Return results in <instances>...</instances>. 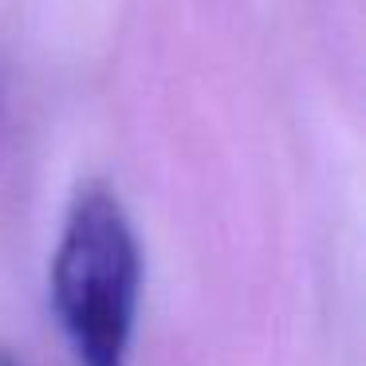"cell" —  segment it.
<instances>
[{
	"label": "cell",
	"instance_id": "cell-1",
	"mask_svg": "<svg viewBox=\"0 0 366 366\" xmlns=\"http://www.w3.org/2000/svg\"><path fill=\"white\" fill-rule=\"evenodd\" d=\"M142 295V248L119 193L87 182L51 256V303L79 366H127Z\"/></svg>",
	"mask_w": 366,
	"mask_h": 366
},
{
	"label": "cell",
	"instance_id": "cell-2",
	"mask_svg": "<svg viewBox=\"0 0 366 366\" xmlns=\"http://www.w3.org/2000/svg\"><path fill=\"white\" fill-rule=\"evenodd\" d=\"M0 366H16V362H9V358H0Z\"/></svg>",
	"mask_w": 366,
	"mask_h": 366
}]
</instances>
